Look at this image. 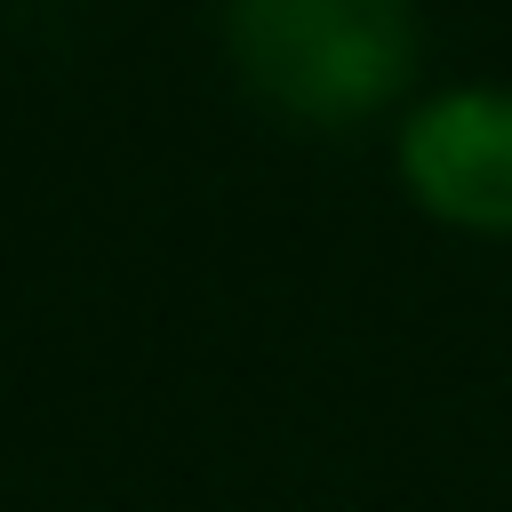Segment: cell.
Wrapping results in <instances>:
<instances>
[{
  "mask_svg": "<svg viewBox=\"0 0 512 512\" xmlns=\"http://www.w3.org/2000/svg\"><path fill=\"white\" fill-rule=\"evenodd\" d=\"M240 80L304 128L376 120L416 72V0H224Z\"/></svg>",
  "mask_w": 512,
  "mask_h": 512,
  "instance_id": "6da1fadb",
  "label": "cell"
},
{
  "mask_svg": "<svg viewBox=\"0 0 512 512\" xmlns=\"http://www.w3.org/2000/svg\"><path fill=\"white\" fill-rule=\"evenodd\" d=\"M400 184L456 232H512V88H448L400 128Z\"/></svg>",
  "mask_w": 512,
  "mask_h": 512,
  "instance_id": "7a4b0ae2",
  "label": "cell"
}]
</instances>
